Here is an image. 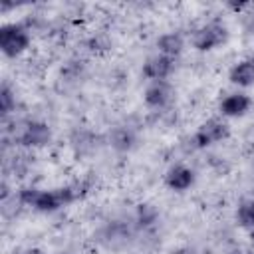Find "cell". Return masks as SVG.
<instances>
[{"label":"cell","instance_id":"cell-1","mask_svg":"<svg viewBox=\"0 0 254 254\" xmlns=\"http://www.w3.org/2000/svg\"><path fill=\"white\" fill-rule=\"evenodd\" d=\"M85 194L83 185L75 187H62V189H52V190H40V189H22L20 190V200L40 212H54L79 196Z\"/></svg>","mask_w":254,"mask_h":254},{"label":"cell","instance_id":"cell-2","mask_svg":"<svg viewBox=\"0 0 254 254\" xmlns=\"http://www.w3.org/2000/svg\"><path fill=\"white\" fill-rule=\"evenodd\" d=\"M30 46V34L22 24H4L0 28V50L8 58L20 56Z\"/></svg>","mask_w":254,"mask_h":254},{"label":"cell","instance_id":"cell-3","mask_svg":"<svg viewBox=\"0 0 254 254\" xmlns=\"http://www.w3.org/2000/svg\"><path fill=\"white\" fill-rule=\"evenodd\" d=\"M226 38H228V32H226L224 24L208 22L192 34V48H196L198 52H208V50L222 46L226 42Z\"/></svg>","mask_w":254,"mask_h":254},{"label":"cell","instance_id":"cell-4","mask_svg":"<svg viewBox=\"0 0 254 254\" xmlns=\"http://www.w3.org/2000/svg\"><path fill=\"white\" fill-rule=\"evenodd\" d=\"M228 135H230V127L222 119H208L192 135V145L196 149H204L208 145H214V143L224 141Z\"/></svg>","mask_w":254,"mask_h":254},{"label":"cell","instance_id":"cell-5","mask_svg":"<svg viewBox=\"0 0 254 254\" xmlns=\"http://www.w3.org/2000/svg\"><path fill=\"white\" fill-rule=\"evenodd\" d=\"M52 133L50 127L42 121H30L26 123V127L22 129V133L16 137V143L24 145V147H42L50 141Z\"/></svg>","mask_w":254,"mask_h":254},{"label":"cell","instance_id":"cell-6","mask_svg":"<svg viewBox=\"0 0 254 254\" xmlns=\"http://www.w3.org/2000/svg\"><path fill=\"white\" fill-rule=\"evenodd\" d=\"M175 69V58H169V56H155V58H149L143 65V75L151 81H167V77L173 73Z\"/></svg>","mask_w":254,"mask_h":254},{"label":"cell","instance_id":"cell-7","mask_svg":"<svg viewBox=\"0 0 254 254\" xmlns=\"http://www.w3.org/2000/svg\"><path fill=\"white\" fill-rule=\"evenodd\" d=\"M173 97V87L169 81H153L147 89H145V103L149 107H165Z\"/></svg>","mask_w":254,"mask_h":254},{"label":"cell","instance_id":"cell-8","mask_svg":"<svg viewBox=\"0 0 254 254\" xmlns=\"http://www.w3.org/2000/svg\"><path fill=\"white\" fill-rule=\"evenodd\" d=\"M252 105V99L246 93H230L220 101V113L226 117H240Z\"/></svg>","mask_w":254,"mask_h":254},{"label":"cell","instance_id":"cell-9","mask_svg":"<svg viewBox=\"0 0 254 254\" xmlns=\"http://www.w3.org/2000/svg\"><path fill=\"white\" fill-rule=\"evenodd\" d=\"M165 183L173 190H187L194 183V173L185 165H177L165 175Z\"/></svg>","mask_w":254,"mask_h":254},{"label":"cell","instance_id":"cell-10","mask_svg":"<svg viewBox=\"0 0 254 254\" xmlns=\"http://www.w3.org/2000/svg\"><path fill=\"white\" fill-rule=\"evenodd\" d=\"M228 79L236 85H242V87L252 85L254 83V56L248 58V60L238 62L236 65H232V69L228 73Z\"/></svg>","mask_w":254,"mask_h":254},{"label":"cell","instance_id":"cell-11","mask_svg":"<svg viewBox=\"0 0 254 254\" xmlns=\"http://www.w3.org/2000/svg\"><path fill=\"white\" fill-rule=\"evenodd\" d=\"M157 48L163 56H169V58H177L183 48H185V40L181 34L177 32H169V34H163L159 40H157Z\"/></svg>","mask_w":254,"mask_h":254},{"label":"cell","instance_id":"cell-12","mask_svg":"<svg viewBox=\"0 0 254 254\" xmlns=\"http://www.w3.org/2000/svg\"><path fill=\"white\" fill-rule=\"evenodd\" d=\"M109 143L117 151H131L135 147V143H137V137L129 127H115L109 133Z\"/></svg>","mask_w":254,"mask_h":254},{"label":"cell","instance_id":"cell-13","mask_svg":"<svg viewBox=\"0 0 254 254\" xmlns=\"http://www.w3.org/2000/svg\"><path fill=\"white\" fill-rule=\"evenodd\" d=\"M236 220L242 228H252L254 230V198L242 200L236 210Z\"/></svg>","mask_w":254,"mask_h":254},{"label":"cell","instance_id":"cell-14","mask_svg":"<svg viewBox=\"0 0 254 254\" xmlns=\"http://www.w3.org/2000/svg\"><path fill=\"white\" fill-rule=\"evenodd\" d=\"M14 105H16V99H14L12 89L8 85H2V89H0V111H2V115H8L14 109Z\"/></svg>","mask_w":254,"mask_h":254},{"label":"cell","instance_id":"cell-15","mask_svg":"<svg viewBox=\"0 0 254 254\" xmlns=\"http://www.w3.org/2000/svg\"><path fill=\"white\" fill-rule=\"evenodd\" d=\"M137 220H139L141 226H149V224H153V222L157 220V212H155V208H153L151 204H141L139 210H137Z\"/></svg>","mask_w":254,"mask_h":254},{"label":"cell","instance_id":"cell-16","mask_svg":"<svg viewBox=\"0 0 254 254\" xmlns=\"http://www.w3.org/2000/svg\"><path fill=\"white\" fill-rule=\"evenodd\" d=\"M228 6H230L232 10H236V12H238V10H242V8H246V6H248V2H238V4H236V2H230Z\"/></svg>","mask_w":254,"mask_h":254},{"label":"cell","instance_id":"cell-17","mask_svg":"<svg viewBox=\"0 0 254 254\" xmlns=\"http://www.w3.org/2000/svg\"><path fill=\"white\" fill-rule=\"evenodd\" d=\"M230 254H254V252H244V250H232Z\"/></svg>","mask_w":254,"mask_h":254},{"label":"cell","instance_id":"cell-18","mask_svg":"<svg viewBox=\"0 0 254 254\" xmlns=\"http://www.w3.org/2000/svg\"><path fill=\"white\" fill-rule=\"evenodd\" d=\"M250 238H252V242H254V230H252V232H250Z\"/></svg>","mask_w":254,"mask_h":254}]
</instances>
